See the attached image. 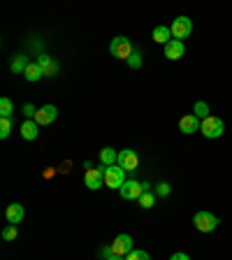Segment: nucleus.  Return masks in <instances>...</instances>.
Returning <instances> with one entry per match:
<instances>
[{"label":"nucleus","mask_w":232,"mask_h":260,"mask_svg":"<svg viewBox=\"0 0 232 260\" xmlns=\"http://www.w3.org/2000/svg\"><path fill=\"white\" fill-rule=\"evenodd\" d=\"M119 168L128 170V172H135L137 165H140V158H137V153L132 151V149H123V151L119 153Z\"/></svg>","instance_id":"9d476101"},{"label":"nucleus","mask_w":232,"mask_h":260,"mask_svg":"<svg viewBox=\"0 0 232 260\" xmlns=\"http://www.w3.org/2000/svg\"><path fill=\"white\" fill-rule=\"evenodd\" d=\"M109 51H112L114 58L128 60L130 56H132V51H135V47H132V42H130L128 38H114L112 44H109Z\"/></svg>","instance_id":"20e7f679"},{"label":"nucleus","mask_w":232,"mask_h":260,"mask_svg":"<svg viewBox=\"0 0 232 260\" xmlns=\"http://www.w3.org/2000/svg\"><path fill=\"white\" fill-rule=\"evenodd\" d=\"M170 28H172V38L184 42V38H188L190 30H193V23H190L188 16H177V19H174V23Z\"/></svg>","instance_id":"423d86ee"},{"label":"nucleus","mask_w":232,"mask_h":260,"mask_svg":"<svg viewBox=\"0 0 232 260\" xmlns=\"http://www.w3.org/2000/svg\"><path fill=\"white\" fill-rule=\"evenodd\" d=\"M170 193H172V188H170V184H165V181H160V184L156 186V195H158V198H168Z\"/></svg>","instance_id":"bb28decb"},{"label":"nucleus","mask_w":232,"mask_h":260,"mask_svg":"<svg viewBox=\"0 0 232 260\" xmlns=\"http://www.w3.org/2000/svg\"><path fill=\"white\" fill-rule=\"evenodd\" d=\"M193 114L200 121H205L207 116H211V114H209V105H207L205 100H197V103H195V107H193Z\"/></svg>","instance_id":"6ab92c4d"},{"label":"nucleus","mask_w":232,"mask_h":260,"mask_svg":"<svg viewBox=\"0 0 232 260\" xmlns=\"http://www.w3.org/2000/svg\"><path fill=\"white\" fill-rule=\"evenodd\" d=\"M28 65H30V60H28L26 56H14V60H12L10 68H12L14 72H26Z\"/></svg>","instance_id":"4be33fe9"},{"label":"nucleus","mask_w":232,"mask_h":260,"mask_svg":"<svg viewBox=\"0 0 232 260\" xmlns=\"http://www.w3.org/2000/svg\"><path fill=\"white\" fill-rule=\"evenodd\" d=\"M202 125V121L195 116V114H186V116H181L179 119V130L184 133V135H193V133H197Z\"/></svg>","instance_id":"9b49d317"},{"label":"nucleus","mask_w":232,"mask_h":260,"mask_svg":"<svg viewBox=\"0 0 232 260\" xmlns=\"http://www.w3.org/2000/svg\"><path fill=\"white\" fill-rule=\"evenodd\" d=\"M84 184H86L91 190L103 188V186H105V165H103V168L86 170V174H84Z\"/></svg>","instance_id":"6e6552de"},{"label":"nucleus","mask_w":232,"mask_h":260,"mask_svg":"<svg viewBox=\"0 0 232 260\" xmlns=\"http://www.w3.org/2000/svg\"><path fill=\"white\" fill-rule=\"evenodd\" d=\"M125 260H151V255L146 253V251H140V249H132L128 255H125Z\"/></svg>","instance_id":"5701e85b"},{"label":"nucleus","mask_w":232,"mask_h":260,"mask_svg":"<svg viewBox=\"0 0 232 260\" xmlns=\"http://www.w3.org/2000/svg\"><path fill=\"white\" fill-rule=\"evenodd\" d=\"M12 133V121L10 119H0V137L5 140V137H10Z\"/></svg>","instance_id":"a878e982"},{"label":"nucleus","mask_w":232,"mask_h":260,"mask_svg":"<svg viewBox=\"0 0 232 260\" xmlns=\"http://www.w3.org/2000/svg\"><path fill=\"white\" fill-rule=\"evenodd\" d=\"M193 223L200 233H214L221 221H218V216H214L211 211H197V214L193 216Z\"/></svg>","instance_id":"f03ea898"},{"label":"nucleus","mask_w":232,"mask_h":260,"mask_svg":"<svg viewBox=\"0 0 232 260\" xmlns=\"http://www.w3.org/2000/svg\"><path fill=\"white\" fill-rule=\"evenodd\" d=\"M16 237H19V230H16V225H7L5 230H3V239H7V242H14Z\"/></svg>","instance_id":"393cba45"},{"label":"nucleus","mask_w":232,"mask_h":260,"mask_svg":"<svg viewBox=\"0 0 232 260\" xmlns=\"http://www.w3.org/2000/svg\"><path fill=\"white\" fill-rule=\"evenodd\" d=\"M38 65H40V70H42L44 77H54L56 72H58V63H56L51 56H47V54L40 56V58H38Z\"/></svg>","instance_id":"ddd939ff"},{"label":"nucleus","mask_w":232,"mask_h":260,"mask_svg":"<svg viewBox=\"0 0 232 260\" xmlns=\"http://www.w3.org/2000/svg\"><path fill=\"white\" fill-rule=\"evenodd\" d=\"M137 202H140L142 209H151V207L156 205V195H153L151 190H144V193H142V198Z\"/></svg>","instance_id":"412c9836"},{"label":"nucleus","mask_w":232,"mask_h":260,"mask_svg":"<svg viewBox=\"0 0 232 260\" xmlns=\"http://www.w3.org/2000/svg\"><path fill=\"white\" fill-rule=\"evenodd\" d=\"M119 160V153L114 151L112 146H105V149H100V162H103V165H114V162Z\"/></svg>","instance_id":"f3484780"},{"label":"nucleus","mask_w":232,"mask_h":260,"mask_svg":"<svg viewBox=\"0 0 232 260\" xmlns=\"http://www.w3.org/2000/svg\"><path fill=\"white\" fill-rule=\"evenodd\" d=\"M56 116H58V109L54 107V105H44V107L38 109V114H35V123L38 125H51L56 121Z\"/></svg>","instance_id":"1a4fd4ad"},{"label":"nucleus","mask_w":232,"mask_h":260,"mask_svg":"<svg viewBox=\"0 0 232 260\" xmlns=\"http://www.w3.org/2000/svg\"><path fill=\"white\" fill-rule=\"evenodd\" d=\"M23 77H26L28 81H38L40 77H44L42 75V70H40V65H38V60H35V63H30L26 68V72H23Z\"/></svg>","instance_id":"a211bd4d"},{"label":"nucleus","mask_w":232,"mask_h":260,"mask_svg":"<svg viewBox=\"0 0 232 260\" xmlns=\"http://www.w3.org/2000/svg\"><path fill=\"white\" fill-rule=\"evenodd\" d=\"M21 112H23V116H26V121H32L35 119V114H38V109L32 107V105H23Z\"/></svg>","instance_id":"cd10ccee"},{"label":"nucleus","mask_w":232,"mask_h":260,"mask_svg":"<svg viewBox=\"0 0 232 260\" xmlns=\"http://www.w3.org/2000/svg\"><path fill=\"white\" fill-rule=\"evenodd\" d=\"M125 184V170L119 165H105V186L107 188H121Z\"/></svg>","instance_id":"39448f33"},{"label":"nucleus","mask_w":232,"mask_h":260,"mask_svg":"<svg viewBox=\"0 0 232 260\" xmlns=\"http://www.w3.org/2000/svg\"><path fill=\"white\" fill-rule=\"evenodd\" d=\"M144 190H149V184H142V181H135V179H128V181L119 188V193H121L123 200H140Z\"/></svg>","instance_id":"7ed1b4c3"},{"label":"nucleus","mask_w":232,"mask_h":260,"mask_svg":"<svg viewBox=\"0 0 232 260\" xmlns=\"http://www.w3.org/2000/svg\"><path fill=\"white\" fill-rule=\"evenodd\" d=\"M12 112H14V105L10 98H0V119H10Z\"/></svg>","instance_id":"aec40b11"},{"label":"nucleus","mask_w":232,"mask_h":260,"mask_svg":"<svg viewBox=\"0 0 232 260\" xmlns=\"http://www.w3.org/2000/svg\"><path fill=\"white\" fill-rule=\"evenodd\" d=\"M153 40H156L158 44L172 42V28H170V26H156V28H153Z\"/></svg>","instance_id":"2eb2a0df"},{"label":"nucleus","mask_w":232,"mask_h":260,"mask_svg":"<svg viewBox=\"0 0 232 260\" xmlns=\"http://www.w3.org/2000/svg\"><path fill=\"white\" fill-rule=\"evenodd\" d=\"M170 260H190V258H188V253H174Z\"/></svg>","instance_id":"c85d7f7f"},{"label":"nucleus","mask_w":232,"mask_h":260,"mask_svg":"<svg viewBox=\"0 0 232 260\" xmlns=\"http://www.w3.org/2000/svg\"><path fill=\"white\" fill-rule=\"evenodd\" d=\"M125 63H128L130 68H132V70H140V68H142V54L135 49V51H132V56H130V58L125 60Z\"/></svg>","instance_id":"b1692460"},{"label":"nucleus","mask_w":232,"mask_h":260,"mask_svg":"<svg viewBox=\"0 0 232 260\" xmlns=\"http://www.w3.org/2000/svg\"><path fill=\"white\" fill-rule=\"evenodd\" d=\"M109 249H112L114 255H119V258H125V255L132 251V237H130V235H119V237H116L112 244H109Z\"/></svg>","instance_id":"0eeeda50"},{"label":"nucleus","mask_w":232,"mask_h":260,"mask_svg":"<svg viewBox=\"0 0 232 260\" xmlns=\"http://www.w3.org/2000/svg\"><path fill=\"white\" fill-rule=\"evenodd\" d=\"M38 123L35 121H23V125H21V137L23 140H28V142H32V140H38Z\"/></svg>","instance_id":"dca6fc26"},{"label":"nucleus","mask_w":232,"mask_h":260,"mask_svg":"<svg viewBox=\"0 0 232 260\" xmlns=\"http://www.w3.org/2000/svg\"><path fill=\"white\" fill-rule=\"evenodd\" d=\"M23 214H26V211H23V207L19 205V202H12V205L5 209V218H7V223H10V225L21 223L23 221Z\"/></svg>","instance_id":"4468645a"},{"label":"nucleus","mask_w":232,"mask_h":260,"mask_svg":"<svg viewBox=\"0 0 232 260\" xmlns=\"http://www.w3.org/2000/svg\"><path fill=\"white\" fill-rule=\"evenodd\" d=\"M200 133L205 137H209V140H216V137H221L225 133V123L218 116H207L200 125Z\"/></svg>","instance_id":"f257e3e1"},{"label":"nucleus","mask_w":232,"mask_h":260,"mask_svg":"<svg viewBox=\"0 0 232 260\" xmlns=\"http://www.w3.org/2000/svg\"><path fill=\"white\" fill-rule=\"evenodd\" d=\"M109 260H125V258H119V255H112V258H109Z\"/></svg>","instance_id":"c756f323"},{"label":"nucleus","mask_w":232,"mask_h":260,"mask_svg":"<svg viewBox=\"0 0 232 260\" xmlns=\"http://www.w3.org/2000/svg\"><path fill=\"white\" fill-rule=\"evenodd\" d=\"M184 54H186V47L181 40H172V42L165 44V56H168L170 60H179Z\"/></svg>","instance_id":"f8f14e48"}]
</instances>
